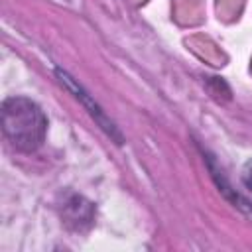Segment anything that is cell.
I'll return each mask as SVG.
<instances>
[{
  "label": "cell",
  "instance_id": "1",
  "mask_svg": "<svg viewBox=\"0 0 252 252\" xmlns=\"http://www.w3.org/2000/svg\"><path fill=\"white\" fill-rule=\"evenodd\" d=\"M2 132L14 150L32 154L45 142L47 118L32 98L8 96L2 102Z\"/></svg>",
  "mask_w": 252,
  "mask_h": 252
},
{
  "label": "cell",
  "instance_id": "2",
  "mask_svg": "<svg viewBox=\"0 0 252 252\" xmlns=\"http://www.w3.org/2000/svg\"><path fill=\"white\" fill-rule=\"evenodd\" d=\"M55 77L59 79V83H61L69 93H73V96H75L77 100L83 102V106L87 108V112L91 114V118L96 122V126H98L108 138H112L116 144H122V142H124L122 132L118 130V126L114 124V120H110V118L106 116V112L100 108V104L85 91V87H83L75 77H71V75H69L65 69H61V67L55 69Z\"/></svg>",
  "mask_w": 252,
  "mask_h": 252
},
{
  "label": "cell",
  "instance_id": "3",
  "mask_svg": "<svg viewBox=\"0 0 252 252\" xmlns=\"http://www.w3.org/2000/svg\"><path fill=\"white\" fill-rule=\"evenodd\" d=\"M63 215H65V222L69 226L81 230L83 226H91V222L94 219V207L85 197L71 195L69 201H65V205H63Z\"/></svg>",
  "mask_w": 252,
  "mask_h": 252
},
{
  "label": "cell",
  "instance_id": "4",
  "mask_svg": "<svg viewBox=\"0 0 252 252\" xmlns=\"http://www.w3.org/2000/svg\"><path fill=\"white\" fill-rule=\"evenodd\" d=\"M207 165H209V171H211V175H213V179H215V183H217V187H219V191L242 213V215H246L250 220H252V203L248 201V199H244L240 193H236V189H232V185L224 179V175H222V171L217 167V163H215V159H213V156H207Z\"/></svg>",
  "mask_w": 252,
  "mask_h": 252
},
{
  "label": "cell",
  "instance_id": "5",
  "mask_svg": "<svg viewBox=\"0 0 252 252\" xmlns=\"http://www.w3.org/2000/svg\"><path fill=\"white\" fill-rule=\"evenodd\" d=\"M242 181H244V185H246V189L252 193V158L244 163V167H242Z\"/></svg>",
  "mask_w": 252,
  "mask_h": 252
}]
</instances>
